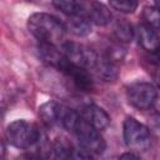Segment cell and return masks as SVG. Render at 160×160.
<instances>
[{"label": "cell", "mask_w": 160, "mask_h": 160, "mask_svg": "<svg viewBox=\"0 0 160 160\" xmlns=\"http://www.w3.org/2000/svg\"><path fill=\"white\" fill-rule=\"evenodd\" d=\"M62 54L70 62L86 69H92L99 56L92 49L72 41L62 44Z\"/></svg>", "instance_id": "6"}, {"label": "cell", "mask_w": 160, "mask_h": 160, "mask_svg": "<svg viewBox=\"0 0 160 160\" xmlns=\"http://www.w3.org/2000/svg\"><path fill=\"white\" fill-rule=\"evenodd\" d=\"M74 134L76 135L81 149L86 150L91 155L104 152V150L106 148L105 140L100 135L99 130H96L92 126H90L89 124H86L82 120V118H81V120H80V122H79Z\"/></svg>", "instance_id": "4"}, {"label": "cell", "mask_w": 160, "mask_h": 160, "mask_svg": "<svg viewBox=\"0 0 160 160\" xmlns=\"http://www.w3.org/2000/svg\"><path fill=\"white\" fill-rule=\"evenodd\" d=\"M126 95L129 102L134 108L139 110H148L155 104L158 91L150 82H135L128 88Z\"/></svg>", "instance_id": "5"}, {"label": "cell", "mask_w": 160, "mask_h": 160, "mask_svg": "<svg viewBox=\"0 0 160 160\" xmlns=\"http://www.w3.org/2000/svg\"><path fill=\"white\" fill-rule=\"evenodd\" d=\"M74 146L71 145V142H69L66 139L60 138L56 139V141L50 146V155L58 159H68V158H72L74 155Z\"/></svg>", "instance_id": "15"}, {"label": "cell", "mask_w": 160, "mask_h": 160, "mask_svg": "<svg viewBox=\"0 0 160 160\" xmlns=\"http://www.w3.org/2000/svg\"><path fill=\"white\" fill-rule=\"evenodd\" d=\"M26 1H30V2H38V1H40V0H26Z\"/></svg>", "instance_id": "23"}, {"label": "cell", "mask_w": 160, "mask_h": 160, "mask_svg": "<svg viewBox=\"0 0 160 160\" xmlns=\"http://www.w3.org/2000/svg\"><path fill=\"white\" fill-rule=\"evenodd\" d=\"M64 110L65 109L56 101H48L39 108V116L46 126H54L61 122Z\"/></svg>", "instance_id": "12"}, {"label": "cell", "mask_w": 160, "mask_h": 160, "mask_svg": "<svg viewBox=\"0 0 160 160\" xmlns=\"http://www.w3.org/2000/svg\"><path fill=\"white\" fill-rule=\"evenodd\" d=\"M114 34L119 41L129 42V41H131V39L134 36V30H132V26L128 21L120 20L114 26Z\"/></svg>", "instance_id": "17"}, {"label": "cell", "mask_w": 160, "mask_h": 160, "mask_svg": "<svg viewBox=\"0 0 160 160\" xmlns=\"http://www.w3.org/2000/svg\"><path fill=\"white\" fill-rule=\"evenodd\" d=\"M155 1V5H156V8H159L160 9V0H154Z\"/></svg>", "instance_id": "22"}, {"label": "cell", "mask_w": 160, "mask_h": 160, "mask_svg": "<svg viewBox=\"0 0 160 160\" xmlns=\"http://www.w3.org/2000/svg\"><path fill=\"white\" fill-rule=\"evenodd\" d=\"M29 31L40 41L46 44H58L65 34V25L50 14L35 12L28 19Z\"/></svg>", "instance_id": "1"}, {"label": "cell", "mask_w": 160, "mask_h": 160, "mask_svg": "<svg viewBox=\"0 0 160 160\" xmlns=\"http://www.w3.org/2000/svg\"><path fill=\"white\" fill-rule=\"evenodd\" d=\"M155 80H156V84H158L159 88H160V69L155 72Z\"/></svg>", "instance_id": "21"}, {"label": "cell", "mask_w": 160, "mask_h": 160, "mask_svg": "<svg viewBox=\"0 0 160 160\" xmlns=\"http://www.w3.org/2000/svg\"><path fill=\"white\" fill-rule=\"evenodd\" d=\"M65 29L79 38H84L91 32L90 20L81 14L68 15V19L65 21Z\"/></svg>", "instance_id": "13"}, {"label": "cell", "mask_w": 160, "mask_h": 160, "mask_svg": "<svg viewBox=\"0 0 160 160\" xmlns=\"http://www.w3.org/2000/svg\"><path fill=\"white\" fill-rule=\"evenodd\" d=\"M80 115L86 124H89L90 126H92L99 131L106 129L110 124V116L108 115V112L96 105L84 106Z\"/></svg>", "instance_id": "8"}, {"label": "cell", "mask_w": 160, "mask_h": 160, "mask_svg": "<svg viewBox=\"0 0 160 160\" xmlns=\"http://www.w3.org/2000/svg\"><path fill=\"white\" fill-rule=\"evenodd\" d=\"M44 134L39 126L26 120H15L6 128V139L10 145L18 149H30L40 144Z\"/></svg>", "instance_id": "2"}, {"label": "cell", "mask_w": 160, "mask_h": 160, "mask_svg": "<svg viewBox=\"0 0 160 160\" xmlns=\"http://www.w3.org/2000/svg\"><path fill=\"white\" fill-rule=\"evenodd\" d=\"M138 40L140 46L146 50L148 52H151L154 55H158L160 52V39L156 34V31L150 28L146 24H141L138 28Z\"/></svg>", "instance_id": "11"}, {"label": "cell", "mask_w": 160, "mask_h": 160, "mask_svg": "<svg viewBox=\"0 0 160 160\" xmlns=\"http://www.w3.org/2000/svg\"><path fill=\"white\" fill-rule=\"evenodd\" d=\"M142 18L146 25L152 28L155 31H160V9L159 8L145 6L142 10Z\"/></svg>", "instance_id": "18"}, {"label": "cell", "mask_w": 160, "mask_h": 160, "mask_svg": "<svg viewBox=\"0 0 160 160\" xmlns=\"http://www.w3.org/2000/svg\"><path fill=\"white\" fill-rule=\"evenodd\" d=\"M120 158L121 159H139L140 156L136 155V154H134V152H125V154L120 155Z\"/></svg>", "instance_id": "20"}, {"label": "cell", "mask_w": 160, "mask_h": 160, "mask_svg": "<svg viewBox=\"0 0 160 160\" xmlns=\"http://www.w3.org/2000/svg\"><path fill=\"white\" fill-rule=\"evenodd\" d=\"M110 6L115 10L124 12V14H131L136 10L139 1L138 0H109Z\"/></svg>", "instance_id": "19"}, {"label": "cell", "mask_w": 160, "mask_h": 160, "mask_svg": "<svg viewBox=\"0 0 160 160\" xmlns=\"http://www.w3.org/2000/svg\"><path fill=\"white\" fill-rule=\"evenodd\" d=\"M82 15L86 16L90 20V22H94V24L100 25V26L108 25L111 21L110 10L104 4L98 2V1L84 2Z\"/></svg>", "instance_id": "9"}, {"label": "cell", "mask_w": 160, "mask_h": 160, "mask_svg": "<svg viewBox=\"0 0 160 160\" xmlns=\"http://www.w3.org/2000/svg\"><path fill=\"white\" fill-rule=\"evenodd\" d=\"M38 54H39V58L45 64L52 68H56L58 70H61L64 65L68 62V59L65 58V55L60 52L52 44L40 42L38 46Z\"/></svg>", "instance_id": "10"}, {"label": "cell", "mask_w": 160, "mask_h": 160, "mask_svg": "<svg viewBox=\"0 0 160 160\" xmlns=\"http://www.w3.org/2000/svg\"><path fill=\"white\" fill-rule=\"evenodd\" d=\"M62 71L66 78L72 82V85L84 92H89L94 89V81L90 75V72L86 70V68L75 65L68 60V62L64 65V68L60 70Z\"/></svg>", "instance_id": "7"}, {"label": "cell", "mask_w": 160, "mask_h": 160, "mask_svg": "<svg viewBox=\"0 0 160 160\" xmlns=\"http://www.w3.org/2000/svg\"><path fill=\"white\" fill-rule=\"evenodd\" d=\"M52 5L66 15H76L81 14L84 10L82 0H51Z\"/></svg>", "instance_id": "16"}, {"label": "cell", "mask_w": 160, "mask_h": 160, "mask_svg": "<svg viewBox=\"0 0 160 160\" xmlns=\"http://www.w3.org/2000/svg\"><path fill=\"white\" fill-rule=\"evenodd\" d=\"M124 140L129 149L132 151H145L151 144L149 129L134 118H126L122 125Z\"/></svg>", "instance_id": "3"}, {"label": "cell", "mask_w": 160, "mask_h": 160, "mask_svg": "<svg viewBox=\"0 0 160 160\" xmlns=\"http://www.w3.org/2000/svg\"><path fill=\"white\" fill-rule=\"evenodd\" d=\"M94 69H96L99 76L105 81H114L119 75L116 62L114 60H111L110 58H108L106 55L105 56H98V60H96Z\"/></svg>", "instance_id": "14"}]
</instances>
